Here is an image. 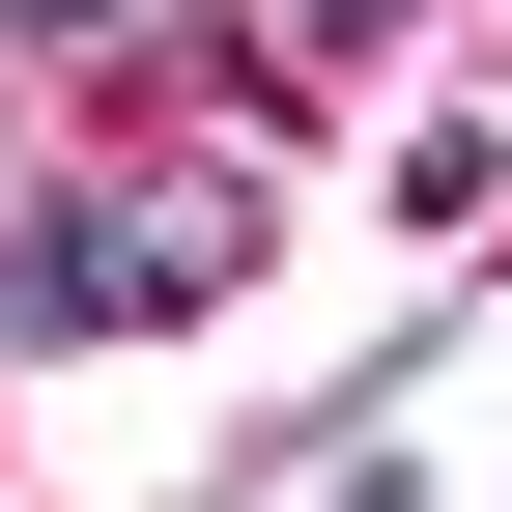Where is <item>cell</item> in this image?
Listing matches in <instances>:
<instances>
[{"mask_svg": "<svg viewBox=\"0 0 512 512\" xmlns=\"http://www.w3.org/2000/svg\"><path fill=\"white\" fill-rule=\"evenodd\" d=\"M256 256V200L228 171H86V200H29L0 228V342H114V313H200Z\"/></svg>", "mask_w": 512, "mask_h": 512, "instance_id": "1", "label": "cell"}, {"mask_svg": "<svg viewBox=\"0 0 512 512\" xmlns=\"http://www.w3.org/2000/svg\"><path fill=\"white\" fill-rule=\"evenodd\" d=\"M0 29H29V57H114V29H143V0H0Z\"/></svg>", "mask_w": 512, "mask_h": 512, "instance_id": "2", "label": "cell"}, {"mask_svg": "<svg viewBox=\"0 0 512 512\" xmlns=\"http://www.w3.org/2000/svg\"><path fill=\"white\" fill-rule=\"evenodd\" d=\"M285 29H399V0H285Z\"/></svg>", "mask_w": 512, "mask_h": 512, "instance_id": "3", "label": "cell"}]
</instances>
